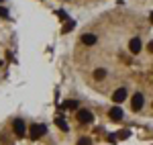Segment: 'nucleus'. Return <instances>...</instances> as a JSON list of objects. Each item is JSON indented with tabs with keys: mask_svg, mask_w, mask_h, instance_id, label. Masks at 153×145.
<instances>
[{
	"mask_svg": "<svg viewBox=\"0 0 153 145\" xmlns=\"http://www.w3.org/2000/svg\"><path fill=\"white\" fill-rule=\"evenodd\" d=\"M45 135V125H33L31 129H29V137L33 139V141H37L39 137H43Z\"/></svg>",
	"mask_w": 153,
	"mask_h": 145,
	"instance_id": "f257e3e1",
	"label": "nucleus"
},
{
	"mask_svg": "<svg viewBox=\"0 0 153 145\" xmlns=\"http://www.w3.org/2000/svg\"><path fill=\"white\" fill-rule=\"evenodd\" d=\"M12 127H14V135H16V137H25V133H27V125H25L23 119H16V121L12 123Z\"/></svg>",
	"mask_w": 153,
	"mask_h": 145,
	"instance_id": "f03ea898",
	"label": "nucleus"
},
{
	"mask_svg": "<svg viewBox=\"0 0 153 145\" xmlns=\"http://www.w3.org/2000/svg\"><path fill=\"white\" fill-rule=\"evenodd\" d=\"M78 121L80 123H84V125H86V123H92L94 121V115H92V112H90V110H78Z\"/></svg>",
	"mask_w": 153,
	"mask_h": 145,
	"instance_id": "7ed1b4c3",
	"label": "nucleus"
},
{
	"mask_svg": "<svg viewBox=\"0 0 153 145\" xmlns=\"http://www.w3.org/2000/svg\"><path fill=\"white\" fill-rule=\"evenodd\" d=\"M125 98H127V90H125V88H118V90H114V94H112V100H114L117 104H120Z\"/></svg>",
	"mask_w": 153,
	"mask_h": 145,
	"instance_id": "20e7f679",
	"label": "nucleus"
},
{
	"mask_svg": "<svg viewBox=\"0 0 153 145\" xmlns=\"http://www.w3.org/2000/svg\"><path fill=\"white\" fill-rule=\"evenodd\" d=\"M108 117H110L114 123H118L120 119H123V110L118 109V106H112V109H110V112H108Z\"/></svg>",
	"mask_w": 153,
	"mask_h": 145,
	"instance_id": "39448f33",
	"label": "nucleus"
},
{
	"mask_svg": "<svg viewBox=\"0 0 153 145\" xmlns=\"http://www.w3.org/2000/svg\"><path fill=\"white\" fill-rule=\"evenodd\" d=\"M131 104H133V109H135V110H141L143 109V94L137 92V94L133 96V100H131Z\"/></svg>",
	"mask_w": 153,
	"mask_h": 145,
	"instance_id": "423d86ee",
	"label": "nucleus"
},
{
	"mask_svg": "<svg viewBox=\"0 0 153 145\" xmlns=\"http://www.w3.org/2000/svg\"><path fill=\"white\" fill-rule=\"evenodd\" d=\"M129 49L133 51V53H139V51H141V41H139V39H131Z\"/></svg>",
	"mask_w": 153,
	"mask_h": 145,
	"instance_id": "0eeeda50",
	"label": "nucleus"
},
{
	"mask_svg": "<svg viewBox=\"0 0 153 145\" xmlns=\"http://www.w3.org/2000/svg\"><path fill=\"white\" fill-rule=\"evenodd\" d=\"M82 43H84V45H94V43H96V35H90V33L82 35Z\"/></svg>",
	"mask_w": 153,
	"mask_h": 145,
	"instance_id": "6e6552de",
	"label": "nucleus"
},
{
	"mask_svg": "<svg viewBox=\"0 0 153 145\" xmlns=\"http://www.w3.org/2000/svg\"><path fill=\"white\" fill-rule=\"evenodd\" d=\"M104 76H106V72L102 70V68H98V70H94V78H96V80H102Z\"/></svg>",
	"mask_w": 153,
	"mask_h": 145,
	"instance_id": "1a4fd4ad",
	"label": "nucleus"
},
{
	"mask_svg": "<svg viewBox=\"0 0 153 145\" xmlns=\"http://www.w3.org/2000/svg\"><path fill=\"white\" fill-rule=\"evenodd\" d=\"M55 123H57V125H59V127H61V129H63V131H68V123L63 121L61 117H57V119H55Z\"/></svg>",
	"mask_w": 153,
	"mask_h": 145,
	"instance_id": "9d476101",
	"label": "nucleus"
},
{
	"mask_svg": "<svg viewBox=\"0 0 153 145\" xmlns=\"http://www.w3.org/2000/svg\"><path fill=\"white\" fill-rule=\"evenodd\" d=\"M63 106H65V109H78V102H76V100H68Z\"/></svg>",
	"mask_w": 153,
	"mask_h": 145,
	"instance_id": "9b49d317",
	"label": "nucleus"
},
{
	"mask_svg": "<svg viewBox=\"0 0 153 145\" xmlns=\"http://www.w3.org/2000/svg\"><path fill=\"white\" fill-rule=\"evenodd\" d=\"M78 145H92V141H90L88 137H82V139L78 141Z\"/></svg>",
	"mask_w": 153,
	"mask_h": 145,
	"instance_id": "f8f14e48",
	"label": "nucleus"
},
{
	"mask_svg": "<svg viewBox=\"0 0 153 145\" xmlns=\"http://www.w3.org/2000/svg\"><path fill=\"white\" fill-rule=\"evenodd\" d=\"M71 27H74V21H68V23H65V27H63V33H68Z\"/></svg>",
	"mask_w": 153,
	"mask_h": 145,
	"instance_id": "ddd939ff",
	"label": "nucleus"
},
{
	"mask_svg": "<svg viewBox=\"0 0 153 145\" xmlns=\"http://www.w3.org/2000/svg\"><path fill=\"white\" fill-rule=\"evenodd\" d=\"M57 16H59V19H61V21H65V19H68V14H65V12H63V10H57Z\"/></svg>",
	"mask_w": 153,
	"mask_h": 145,
	"instance_id": "4468645a",
	"label": "nucleus"
},
{
	"mask_svg": "<svg viewBox=\"0 0 153 145\" xmlns=\"http://www.w3.org/2000/svg\"><path fill=\"white\" fill-rule=\"evenodd\" d=\"M129 131H120V133H118V137H120V139H127V137H129Z\"/></svg>",
	"mask_w": 153,
	"mask_h": 145,
	"instance_id": "2eb2a0df",
	"label": "nucleus"
},
{
	"mask_svg": "<svg viewBox=\"0 0 153 145\" xmlns=\"http://www.w3.org/2000/svg\"><path fill=\"white\" fill-rule=\"evenodd\" d=\"M6 14H8V10H6V8H2V6H0V16H6Z\"/></svg>",
	"mask_w": 153,
	"mask_h": 145,
	"instance_id": "dca6fc26",
	"label": "nucleus"
},
{
	"mask_svg": "<svg viewBox=\"0 0 153 145\" xmlns=\"http://www.w3.org/2000/svg\"><path fill=\"white\" fill-rule=\"evenodd\" d=\"M147 49H149V51H151V53H153V39H151V41H149V45H147Z\"/></svg>",
	"mask_w": 153,
	"mask_h": 145,
	"instance_id": "f3484780",
	"label": "nucleus"
},
{
	"mask_svg": "<svg viewBox=\"0 0 153 145\" xmlns=\"http://www.w3.org/2000/svg\"><path fill=\"white\" fill-rule=\"evenodd\" d=\"M149 21H151V23H153V12H151V14H149Z\"/></svg>",
	"mask_w": 153,
	"mask_h": 145,
	"instance_id": "a211bd4d",
	"label": "nucleus"
},
{
	"mask_svg": "<svg viewBox=\"0 0 153 145\" xmlns=\"http://www.w3.org/2000/svg\"><path fill=\"white\" fill-rule=\"evenodd\" d=\"M0 2H2V0H0Z\"/></svg>",
	"mask_w": 153,
	"mask_h": 145,
	"instance_id": "6ab92c4d",
	"label": "nucleus"
},
{
	"mask_svg": "<svg viewBox=\"0 0 153 145\" xmlns=\"http://www.w3.org/2000/svg\"><path fill=\"white\" fill-rule=\"evenodd\" d=\"M151 106H153V104H151Z\"/></svg>",
	"mask_w": 153,
	"mask_h": 145,
	"instance_id": "aec40b11",
	"label": "nucleus"
}]
</instances>
